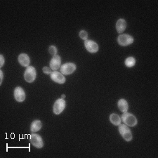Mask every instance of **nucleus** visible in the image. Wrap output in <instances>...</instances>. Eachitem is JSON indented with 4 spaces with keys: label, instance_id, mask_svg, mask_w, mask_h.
<instances>
[{
    "label": "nucleus",
    "instance_id": "nucleus-1",
    "mask_svg": "<svg viewBox=\"0 0 158 158\" xmlns=\"http://www.w3.org/2000/svg\"><path fill=\"white\" fill-rule=\"evenodd\" d=\"M122 121L124 122V124L130 127H134L137 125L138 120L136 117L133 114L130 113H124L121 116Z\"/></svg>",
    "mask_w": 158,
    "mask_h": 158
},
{
    "label": "nucleus",
    "instance_id": "nucleus-2",
    "mask_svg": "<svg viewBox=\"0 0 158 158\" xmlns=\"http://www.w3.org/2000/svg\"><path fill=\"white\" fill-rule=\"evenodd\" d=\"M118 130L122 138L125 140L126 141L129 142L131 141L132 139H133V136H132L131 130H130L129 127L127 126L126 124H121L120 125H119Z\"/></svg>",
    "mask_w": 158,
    "mask_h": 158
},
{
    "label": "nucleus",
    "instance_id": "nucleus-3",
    "mask_svg": "<svg viewBox=\"0 0 158 158\" xmlns=\"http://www.w3.org/2000/svg\"><path fill=\"white\" fill-rule=\"evenodd\" d=\"M37 71L33 66H28L27 67L24 73L25 80L28 83H32L36 80Z\"/></svg>",
    "mask_w": 158,
    "mask_h": 158
},
{
    "label": "nucleus",
    "instance_id": "nucleus-4",
    "mask_svg": "<svg viewBox=\"0 0 158 158\" xmlns=\"http://www.w3.org/2000/svg\"><path fill=\"white\" fill-rule=\"evenodd\" d=\"M117 41H118L119 45L122 46V47H127V46L133 44L134 42V39L130 35L121 34L118 36Z\"/></svg>",
    "mask_w": 158,
    "mask_h": 158
},
{
    "label": "nucleus",
    "instance_id": "nucleus-5",
    "mask_svg": "<svg viewBox=\"0 0 158 158\" xmlns=\"http://www.w3.org/2000/svg\"><path fill=\"white\" fill-rule=\"evenodd\" d=\"M77 69V66L73 63H66L60 66V73L63 75H68L73 74Z\"/></svg>",
    "mask_w": 158,
    "mask_h": 158
},
{
    "label": "nucleus",
    "instance_id": "nucleus-6",
    "mask_svg": "<svg viewBox=\"0 0 158 158\" xmlns=\"http://www.w3.org/2000/svg\"><path fill=\"white\" fill-rule=\"evenodd\" d=\"M66 106L65 101L63 98H58L55 101L53 106V112L55 114H60L64 110Z\"/></svg>",
    "mask_w": 158,
    "mask_h": 158
},
{
    "label": "nucleus",
    "instance_id": "nucleus-7",
    "mask_svg": "<svg viewBox=\"0 0 158 158\" xmlns=\"http://www.w3.org/2000/svg\"><path fill=\"white\" fill-rule=\"evenodd\" d=\"M30 141L32 146L37 148H42L44 147V141L39 134L32 133L30 135Z\"/></svg>",
    "mask_w": 158,
    "mask_h": 158
},
{
    "label": "nucleus",
    "instance_id": "nucleus-8",
    "mask_svg": "<svg viewBox=\"0 0 158 158\" xmlns=\"http://www.w3.org/2000/svg\"><path fill=\"white\" fill-rule=\"evenodd\" d=\"M85 49L87 50V52L91 53H97L99 49L97 43L91 40L85 41Z\"/></svg>",
    "mask_w": 158,
    "mask_h": 158
},
{
    "label": "nucleus",
    "instance_id": "nucleus-9",
    "mask_svg": "<svg viewBox=\"0 0 158 158\" xmlns=\"http://www.w3.org/2000/svg\"><path fill=\"white\" fill-rule=\"evenodd\" d=\"M14 98L15 100L17 102H19V103H21V102H23L25 99V93L23 89L20 86H17V87L15 88L14 89Z\"/></svg>",
    "mask_w": 158,
    "mask_h": 158
},
{
    "label": "nucleus",
    "instance_id": "nucleus-10",
    "mask_svg": "<svg viewBox=\"0 0 158 158\" xmlns=\"http://www.w3.org/2000/svg\"><path fill=\"white\" fill-rule=\"evenodd\" d=\"M50 76L51 79H52L53 81H55V82H56L58 84H60V85H63V84H64L66 81L65 76L61 73L58 72V71H53Z\"/></svg>",
    "mask_w": 158,
    "mask_h": 158
},
{
    "label": "nucleus",
    "instance_id": "nucleus-11",
    "mask_svg": "<svg viewBox=\"0 0 158 158\" xmlns=\"http://www.w3.org/2000/svg\"><path fill=\"white\" fill-rule=\"evenodd\" d=\"M50 68L53 71H57L61 66V58L59 55H56L50 60Z\"/></svg>",
    "mask_w": 158,
    "mask_h": 158
},
{
    "label": "nucleus",
    "instance_id": "nucleus-12",
    "mask_svg": "<svg viewBox=\"0 0 158 158\" xmlns=\"http://www.w3.org/2000/svg\"><path fill=\"white\" fill-rule=\"evenodd\" d=\"M18 61L20 63V65L23 67H28L30 66V59L29 56L26 54V53H20L18 57Z\"/></svg>",
    "mask_w": 158,
    "mask_h": 158
},
{
    "label": "nucleus",
    "instance_id": "nucleus-13",
    "mask_svg": "<svg viewBox=\"0 0 158 158\" xmlns=\"http://www.w3.org/2000/svg\"><path fill=\"white\" fill-rule=\"evenodd\" d=\"M127 27V22L123 19H119L116 23V30L119 34H122Z\"/></svg>",
    "mask_w": 158,
    "mask_h": 158
},
{
    "label": "nucleus",
    "instance_id": "nucleus-14",
    "mask_svg": "<svg viewBox=\"0 0 158 158\" xmlns=\"http://www.w3.org/2000/svg\"><path fill=\"white\" fill-rule=\"evenodd\" d=\"M118 107L119 110L122 113H127L129 110V104L127 101L124 98L119 99L118 102Z\"/></svg>",
    "mask_w": 158,
    "mask_h": 158
},
{
    "label": "nucleus",
    "instance_id": "nucleus-15",
    "mask_svg": "<svg viewBox=\"0 0 158 158\" xmlns=\"http://www.w3.org/2000/svg\"><path fill=\"white\" fill-rule=\"evenodd\" d=\"M109 119L111 123L114 126H119L122 123L121 118L119 117V114L116 113H112L110 115Z\"/></svg>",
    "mask_w": 158,
    "mask_h": 158
},
{
    "label": "nucleus",
    "instance_id": "nucleus-16",
    "mask_svg": "<svg viewBox=\"0 0 158 158\" xmlns=\"http://www.w3.org/2000/svg\"><path fill=\"white\" fill-rule=\"evenodd\" d=\"M42 122L39 120V119H36V120L33 121L32 122L31 125H30V131H31L32 133H35V132L40 131V130L42 129Z\"/></svg>",
    "mask_w": 158,
    "mask_h": 158
},
{
    "label": "nucleus",
    "instance_id": "nucleus-17",
    "mask_svg": "<svg viewBox=\"0 0 158 158\" xmlns=\"http://www.w3.org/2000/svg\"><path fill=\"white\" fill-rule=\"evenodd\" d=\"M124 64H125L127 68L134 67L136 65V58L132 56L127 58L125 61H124Z\"/></svg>",
    "mask_w": 158,
    "mask_h": 158
},
{
    "label": "nucleus",
    "instance_id": "nucleus-18",
    "mask_svg": "<svg viewBox=\"0 0 158 158\" xmlns=\"http://www.w3.org/2000/svg\"><path fill=\"white\" fill-rule=\"evenodd\" d=\"M49 53L53 56H54L57 55V52H58V49L56 46L54 45H52L50 46L49 48Z\"/></svg>",
    "mask_w": 158,
    "mask_h": 158
},
{
    "label": "nucleus",
    "instance_id": "nucleus-19",
    "mask_svg": "<svg viewBox=\"0 0 158 158\" xmlns=\"http://www.w3.org/2000/svg\"><path fill=\"white\" fill-rule=\"evenodd\" d=\"M79 36H80V37L81 38V40H88V33L86 31H85V30H81V31L80 32V33H79Z\"/></svg>",
    "mask_w": 158,
    "mask_h": 158
},
{
    "label": "nucleus",
    "instance_id": "nucleus-20",
    "mask_svg": "<svg viewBox=\"0 0 158 158\" xmlns=\"http://www.w3.org/2000/svg\"><path fill=\"white\" fill-rule=\"evenodd\" d=\"M42 71H43V73H44V74H47V75H51V74L52 73V70L50 68L46 67V66L43 68Z\"/></svg>",
    "mask_w": 158,
    "mask_h": 158
},
{
    "label": "nucleus",
    "instance_id": "nucleus-21",
    "mask_svg": "<svg viewBox=\"0 0 158 158\" xmlns=\"http://www.w3.org/2000/svg\"><path fill=\"white\" fill-rule=\"evenodd\" d=\"M5 63V58L4 57V56L1 54L0 55V67H3Z\"/></svg>",
    "mask_w": 158,
    "mask_h": 158
},
{
    "label": "nucleus",
    "instance_id": "nucleus-22",
    "mask_svg": "<svg viewBox=\"0 0 158 158\" xmlns=\"http://www.w3.org/2000/svg\"><path fill=\"white\" fill-rule=\"evenodd\" d=\"M3 78H4V74L3 72H2V70H0V85H2V81H3Z\"/></svg>",
    "mask_w": 158,
    "mask_h": 158
},
{
    "label": "nucleus",
    "instance_id": "nucleus-23",
    "mask_svg": "<svg viewBox=\"0 0 158 158\" xmlns=\"http://www.w3.org/2000/svg\"><path fill=\"white\" fill-rule=\"evenodd\" d=\"M65 94H62V95H61V98H63V99H64V98H65Z\"/></svg>",
    "mask_w": 158,
    "mask_h": 158
}]
</instances>
